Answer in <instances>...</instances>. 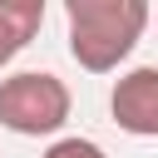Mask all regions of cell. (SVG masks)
I'll use <instances>...</instances> for the list:
<instances>
[{"instance_id":"3","label":"cell","mask_w":158,"mask_h":158,"mask_svg":"<svg viewBox=\"0 0 158 158\" xmlns=\"http://www.w3.org/2000/svg\"><path fill=\"white\" fill-rule=\"evenodd\" d=\"M109 114L133 138H158V64H138L114 79Z\"/></svg>"},{"instance_id":"5","label":"cell","mask_w":158,"mask_h":158,"mask_svg":"<svg viewBox=\"0 0 158 158\" xmlns=\"http://www.w3.org/2000/svg\"><path fill=\"white\" fill-rule=\"evenodd\" d=\"M40 158H109L94 138H84V133H64V138H54Z\"/></svg>"},{"instance_id":"1","label":"cell","mask_w":158,"mask_h":158,"mask_svg":"<svg viewBox=\"0 0 158 158\" xmlns=\"http://www.w3.org/2000/svg\"><path fill=\"white\" fill-rule=\"evenodd\" d=\"M143 30H148L143 0H64V40L74 64L89 74L118 69L143 40Z\"/></svg>"},{"instance_id":"2","label":"cell","mask_w":158,"mask_h":158,"mask_svg":"<svg viewBox=\"0 0 158 158\" xmlns=\"http://www.w3.org/2000/svg\"><path fill=\"white\" fill-rule=\"evenodd\" d=\"M74 94L49 69H15L0 74V128L20 138H54L69 123Z\"/></svg>"},{"instance_id":"4","label":"cell","mask_w":158,"mask_h":158,"mask_svg":"<svg viewBox=\"0 0 158 158\" xmlns=\"http://www.w3.org/2000/svg\"><path fill=\"white\" fill-rule=\"evenodd\" d=\"M44 25V0H0V69L40 35Z\"/></svg>"}]
</instances>
